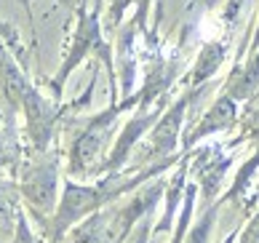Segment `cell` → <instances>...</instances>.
I'll return each instance as SVG.
<instances>
[{"mask_svg": "<svg viewBox=\"0 0 259 243\" xmlns=\"http://www.w3.org/2000/svg\"><path fill=\"white\" fill-rule=\"evenodd\" d=\"M118 112H120V104H112L107 112L97 115V118L80 131V137L75 139L72 155H70V171L75 174V177L89 174L94 166H97V160L102 158L104 144H107V139H110V131L115 126Z\"/></svg>", "mask_w": 259, "mask_h": 243, "instance_id": "cell-1", "label": "cell"}, {"mask_svg": "<svg viewBox=\"0 0 259 243\" xmlns=\"http://www.w3.org/2000/svg\"><path fill=\"white\" fill-rule=\"evenodd\" d=\"M97 54L99 59L107 64V70L112 75V56H110V48L102 43V30H99V11H91V14H80V22H78V32H75V40H72V48H70V56L64 59L59 75L54 80V89L56 94L62 91V83L67 80L75 67H78L89 54Z\"/></svg>", "mask_w": 259, "mask_h": 243, "instance_id": "cell-2", "label": "cell"}, {"mask_svg": "<svg viewBox=\"0 0 259 243\" xmlns=\"http://www.w3.org/2000/svg\"><path fill=\"white\" fill-rule=\"evenodd\" d=\"M115 192L107 190V184L102 187H83V184H75L70 182L64 190V198L59 200V209H56V217H54V230L56 235L64 232L70 225H75L78 219H83L85 214H91L94 209H99L107 198H112Z\"/></svg>", "mask_w": 259, "mask_h": 243, "instance_id": "cell-3", "label": "cell"}, {"mask_svg": "<svg viewBox=\"0 0 259 243\" xmlns=\"http://www.w3.org/2000/svg\"><path fill=\"white\" fill-rule=\"evenodd\" d=\"M22 107L27 112V134L37 150H46L54 134V123H56V110L49 104V99H43L32 86L24 91L22 96Z\"/></svg>", "mask_w": 259, "mask_h": 243, "instance_id": "cell-4", "label": "cell"}, {"mask_svg": "<svg viewBox=\"0 0 259 243\" xmlns=\"http://www.w3.org/2000/svg\"><path fill=\"white\" fill-rule=\"evenodd\" d=\"M54 190H56V171H54V163H32L30 169L24 171V179H22V192L30 209L35 214H49L54 209Z\"/></svg>", "mask_w": 259, "mask_h": 243, "instance_id": "cell-5", "label": "cell"}, {"mask_svg": "<svg viewBox=\"0 0 259 243\" xmlns=\"http://www.w3.org/2000/svg\"><path fill=\"white\" fill-rule=\"evenodd\" d=\"M185 107H187V99L177 102L160 118V123L152 129V134H150V150H152V155H166V152L174 150L177 134H179V126H182V115H185Z\"/></svg>", "mask_w": 259, "mask_h": 243, "instance_id": "cell-6", "label": "cell"}, {"mask_svg": "<svg viewBox=\"0 0 259 243\" xmlns=\"http://www.w3.org/2000/svg\"><path fill=\"white\" fill-rule=\"evenodd\" d=\"M152 123H155V115H139V118H134L126 129H123L120 139H118V144H115V150H112V155H110V160L104 163V169H110V171L118 169L120 163L128 158V150L139 142V137L150 129Z\"/></svg>", "mask_w": 259, "mask_h": 243, "instance_id": "cell-7", "label": "cell"}, {"mask_svg": "<svg viewBox=\"0 0 259 243\" xmlns=\"http://www.w3.org/2000/svg\"><path fill=\"white\" fill-rule=\"evenodd\" d=\"M233 115H235V104H233V99H219V102L214 104V110H211V112L206 115V120L200 123L195 131H193V137H190V142L200 139L203 134H211V131L225 129L227 123H233Z\"/></svg>", "mask_w": 259, "mask_h": 243, "instance_id": "cell-8", "label": "cell"}, {"mask_svg": "<svg viewBox=\"0 0 259 243\" xmlns=\"http://www.w3.org/2000/svg\"><path fill=\"white\" fill-rule=\"evenodd\" d=\"M225 59V46L222 43H211L203 48V54H200V59L195 64V75H193V80L195 83H203L208 75H214L219 70V64H222Z\"/></svg>", "mask_w": 259, "mask_h": 243, "instance_id": "cell-9", "label": "cell"}, {"mask_svg": "<svg viewBox=\"0 0 259 243\" xmlns=\"http://www.w3.org/2000/svg\"><path fill=\"white\" fill-rule=\"evenodd\" d=\"M110 235H107V219L102 214H94V217L80 225L72 235V243H107Z\"/></svg>", "mask_w": 259, "mask_h": 243, "instance_id": "cell-10", "label": "cell"}, {"mask_svg": "<svg viewBox=\"0 0 259 243\" xmlns=\"http://www.w3.org/2000/svg\"><path fill=\"white\" fill-rule=\"evenodd\" d=\"M19 217H16V211H14V200H11V195L0 187V240L6 238V232L11 230V225L16 222Z\"/></svg>", "mask_w": 259, "mask_h": 243, "instance_id": "cell-11", "label": "cell"}, {"mask_svg": "<svg viewBox=\"0 0 259 243\" xmlns=\"http://www.w3.org/2000/svg\"><path fill=\"white\" fill-rule=\"evenodd\" d=\"M131 3L139 6V24H142V19H145V11H147V3H150V0H112V3H110V24H112V27L120 22L123 11H126Z\"/></svg>", "mask_w": 259, "mask_h": 243, "instance_id": "cell-12", "label": "cell"}, {"mask_svg": "<svg viewBox=\"0 0 259 243\" xmlns=\"http://www.w3.org/2000/svg\"><path fill=\"white\" fill-rule=\"evenodd\" d=\"M14 243H32V235H30V227H27V222L19 217L16 219V238Z\"/></svg>", "mask_w": 259, "mask_h": 243, "instance_id": "cell-13", "label": "cell"}, {"mask_svg": "<svg viewBox=\"0 0 259 243\" xmlns=\"http://www.w3.org/2000/svg\"><path fill=\"white\" fill-rule=\"evenodd\" d=\"M145 235H147V227H145V230L139 232V238H137V243H145Z\"/></svg>", "mask_w": 259, "mask_h": 243, "instance_id": "cell-14", "label": "cell"}, {"mask_svg": "<svg viewBox=\"0 0 259 243\" xmlns=\"http://www.w3.org/2000/svg\"><path fill=\"white\" fill-rule=\"evenodd\" d=\"M256 43H259V30H256Z\"/></svg>", "mask_w": 259, "mask_h": 243, "instance_id": "cell-15", "label": "cell"}]
</instances>
